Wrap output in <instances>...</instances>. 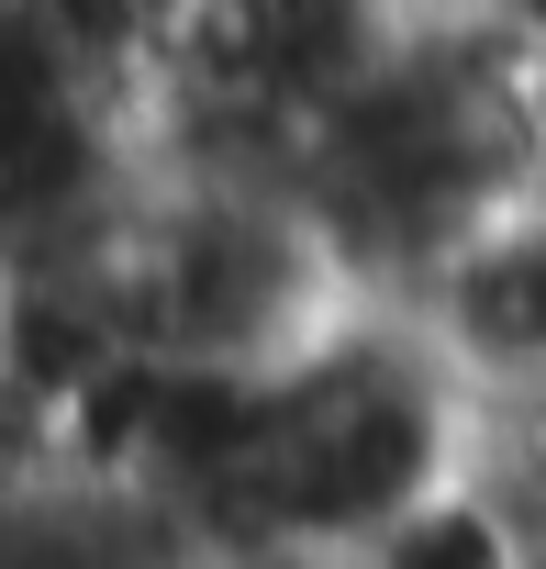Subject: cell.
Returning a JSON list of instances; mask_svg holds the SVG:
<instances>
[{"label": "cell", "mask_w": 546, "mask_h": 569, "mask_svg": "<svg viewBox=\"0 0 546 569\" xmlns=\"http://www.w3.org/2000/svg\"><path fill=\"white\" fill-rule=\"evenodd\" d=\"M402 313L446 347L468 391H546V190L468 234Z\"/></svg>", "instance_id": "cell-3"}, {"label": "cell", "mask_w": 546, "mask_h": 569, "mask_svg": "<svg viewBox=\"0 0 546 569\" xmlns=\"http://www.w3.org/2000/svg\"><path fill=\"white\" fill-rule=\"evenodd\" d=\"M12 268H23V246H12V234H0V302H12Z\"/></svg>", "instance_id": "cell-4"}, {"label": "cell", "mask_w": 546, "mask_h": 569, "mask_svg": "<svg viewBox=\"0 0 546 569\" xmlns=\"http://www.w3.org/2000/svg\"><path fill=\"white\" fill-rule=\"evenodd\" d=\"M123 336L156 369H280L357 291L280 168H134L90 223Z\"/></svg>", "instance_id": "cell-2"}, {"label": "cell", "mask_w": 546, "mask_h": 569, "mask_svg": "<svg viewBox=\"0 0 546 569\" xmlns=\"http://www.w3.org/2000/svg\"><path fill=\"white\" fill-rule=\"evenodd\" d=\"M357 302H413L424 279L546 190V57H524L479 0H413L357 90L291 157Z\"/></svg>", "instance_id": "cell-1"}]
</instances>
